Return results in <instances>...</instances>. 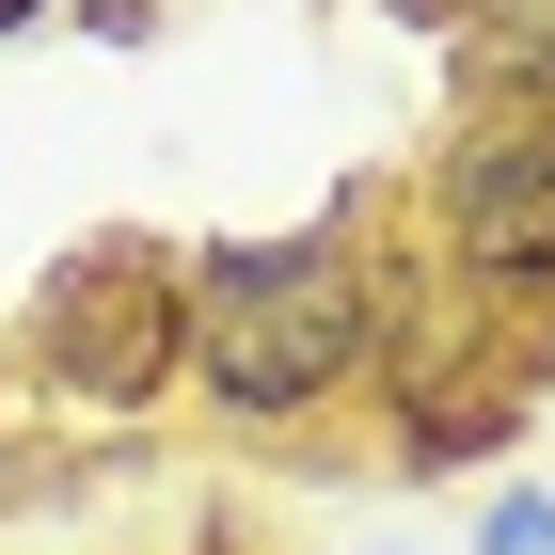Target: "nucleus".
<instances>
[{"instance_id": "obj_3", "label": "nucleus", "mask_w": 555, "mask_h": 555, "mask_svg": "<svg viewBox=\"0 0 555 555\" xmlns=\"http://www.w3.org/2000/svg\"><path fill=\"white\" fill-rule=\"evenodd\" d=\"M413 286L524 334L555 301V112H461L413 175Z\"/></svg>"}, {"instance_id": "obj_5", "label": "nucleus", "mask_w": 555, "mask_h": 555, "mask_svg": "<svg viewBox=\"0 0 555 555\" xmlns=\"http://www.w3.org/2000/svg\"><path fill=\"white\" fill-rule=\"evenodd\" d=\"M444 48H461V112H555V0H476Z\"/></svg>"}, {"instance_id": "obj_2", "label": "nucleus", "mask_w": 555, "mask_h": 555, "mask_svg": "<svg viewBox=\"0 0 555 555\" xmlns=\"http://www.w3.org/2000/svg\"><path fill=\"white\" fill-rule=\"evenodd\" d=\"M16 382L80 428H143L159 397H191V238H143V222L64 238L16 318Z\"/></svg>"}, {"instance_id": "obj_4", "label": "nucleus", "mask_w": 555, "mask_h": 555, "mask_svg": "<svg viewBox=\"0 0 555 555\" xmlns=\"http://www.w3.org/2000/svg\"><path fill=\"white\" fill-rule=\"evenodd\" d=\"M524 382H540L524 334L428 301L413 349L382 365V461H397V476H524V413H540Z\"/></svg>"}, {"instance_id": "obj_10", "label": "nucleus", "mask_w": 555, "mask_h": 555, "mask_svg": "<svg viewBox=\"0 0 555 555\" xmlns=\"http://www.w3.org/2000/svg\"><path fill=\"white\" fill-rule=\"evenodd\" d=\"M207 555H222V540H207Z\"/></svg>"}, {"instance_id": "obj_6", "label": "nucleus", "mask_w": 555, "mask_h": 555, "mask_svg": "<svg viewBox=\"0 0 555 555\" xmlns=\"http://www.w3.org/2000/svg\"><path fill=\"white\" fill-rule=\"evenodd\" d=\"M461 555H555V476H476Z\"/></svg>"}, {"instance_id": "obj_8", "label": "nucleus", "mask_w": 555, "mask_h": 555, "mask_svg": "<svg viewBox=\"0 0 555 555\" xmlns=\"http://www.w3.org/2000/svg\"><path fill=\"white\" fill-rule=\"evenodd\" d=\"M64 16H80V0H0V48H16V33H64Z\"/></svg>"}, {"instance_id": "obj_1", "label": "nucleus", "mask_w": 555, "mask_h": 555, "mask_svg": "<svg viewBox=\"0 0 555 555\" xmlns=\"http://www.w3.org/2000/svg\"><path fill=\"white\" fill-rule=\"evenodd\" d=\"M413 318H428V286H413V255L365 238V207L191 238V413H222L238 444L334 428L349 397H382Z\"/></svg>"}, {"instance_id": "obj_9", "label": "nucleus", "mask_w": 555, "mask_h": 555, "mask_svg": "<svg viewBox=\"0 0 555 555\" xmlns=\"http://www.w3.org/2000/svg\"><path fill=\"white\" fill-rule=\"evenodd\" d=\"M382 16H413V33H461V16H476V0H382Z\"/></svg>"}, {"instance_id": "obj_7", "label": "nucleus", "mask_w": 555, "mask_h": 555, "mask_svg": "<svg viewBox=\"0 0 555 555\" xmlns=\"http://www.w3.org/2000/svg\"><path fill=\"white\" fill-rule=\"evenodd\" d=\"M64 33H80V48H159L175 16H159V0H80V16H64Z\"/></svg>"}]
</instances>
